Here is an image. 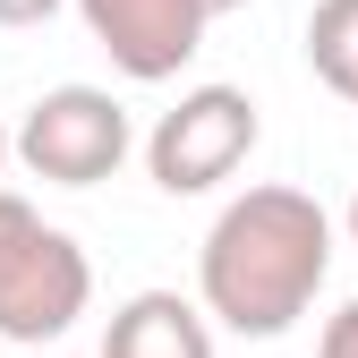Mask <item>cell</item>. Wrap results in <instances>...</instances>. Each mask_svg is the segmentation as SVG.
<instances>
[{"instance_id":"6da1fadb","label":"cell","mask_w":358,"mask_h":358,"mask_svg":"<svg viewBox=\"0 0 358 358\" xmlns=\"http://www.w3.org/2000/svg\"><path fill=\"white\" fill-rule=\"evenodd\" d=\"M333 273V222L307 188H248L213 213L196 248V307L239 341H273L316 307Z\"/></svg>"},{"instance_id":"7a4b0ae2","label":"cell","mask_w":358,"mask_h":358,"mask_svg":"<svg viewBox=\"0 0 358 358\" xmlns=\"http://www.w3.org/2000/svg\"><path fill=\"white\" fill-rule=\"evenodd\" d=\"M94 307V264L85 248L43 222L17 188H0V341L43 350Z\"/></svg>"},{"instance_id":"3957f363","label":"cell","mask_w":358,"mask_h":358,"mask_svg":"<svg viewBox=\"0 0 358 358\" xmlns=\"http://www.w3.org/2000/svg\"><path fill=\"white\" fill-rule=\"evenodd\" d=\"M256 137H264L256 94H239V85H188L145 128V171H154L162 196H213L222 179H239Z\"/></svg>"},{"instance_id":"277c9868","label":"cell","mask_w":358,"mask_h":358,"mask_svg":"<svg viewBox=\"0 0 358 358\" xmlns=\"http://www.w3.org/2000/svg\"><path fill=\"white\" fill-rule=\"evenodd\" d=\"M128 145H137V128H128L120 94H103V85H52L9 128V162H26L52 188H103L128 162Z\"/></svg>"},{"instance_id":"5b68a950","label":"cell","mask_w":358,"mask_h":358,"mask_svg":"<svg viewBox=\"0 0 358 358\" xmlns=\"http://www.w3.org/2000/svg\"><path fill=\"white\" fill-rule=\"evenodd\" d=\"M77 17L111 52V69L137 77V85L179 77V69L205 52V26H213L205 0H77Z\"/></svg>"},{"instance_id":"8992f818","label":"cell","mask_w":358,"mask_h":358,"mask_svg":"<svg viewBox=\"0 0 358 358\" xmlns=\"http://www.w3.org/2000/svg\"><path fill=\"white\" fill-rule=\"evenodd\" d=\"M103 358H213V324H205V307L179 299V290H137L111 316Z\"/></svg>"},{"instance_id":"52a82bcc","label":"cell","mask_w":358,"mask_h":358,"mask_svg":"<svg viewBox=\"0 0 358 358\" xmlns=\"http://www.w3.org/2000/svg\"><path fill=\"white\" fill-rule=\"evenodd\" d=\"M307 69L341 103H358V0H316L307 9Z\"/></svg>"},{"instance_id":"ba28073f","label":"cell","mask_w":358,"mask_h":358,"mask_svg":"<svg viewBox=\"0 0 358 358\" xmlns=\"http://www.w3.org/2000/svg\"><path fill=\"white\" fill-rule=\"evenodd\" d=\"M316 358H358V299L324 316V341H316Z\"/></svg>"},{"instance_id":"9c48e42d","label":"cell","mask_w":358,"mask_h":358,"mask_svg":"<svg viewBox=\"0 0 358 358\" xmlns=\"http://www.w3.org/2000/svg\"><path fill=\"white\" fill-rule=\"evenodd\" d=\"M60 0H0V26H43Z\"/></svg>"},{"instance_id":"30bf717a","label":"cell","mask_w":358,"mask_h":358,"mask_svg":"<svg viewBox=\"0 0 358 358\" xmlns=\"http://www.w3.org/2000/svg\"><path fill=\"white\" fill-rule=\"evenodd\" d=\"M0 171H9V120H0Z\"/></svg>"},{"instance_id":"8fae6325","label":"cell","mask_w":358,"mask_h":358,"mask_svg":"<svg viewBox=\"0 0 358 358\" xmlns=\"http://www.w3.org/2000/svg\"><path fill=\"white\" fill-rule=\"evenodd\" d=\"M205 9H213V17H222V9H248V0H205Z\"/></svg>"},{"instance_id":"7c38bea8","label":"cell","mask_w":358,"mask_h":358,"mask_svg":"<svg viewBox=\"0 0 358 358\" xmlns=\"http://www.w3.org/2000/svg\"><path fill=\"white\" fill-rule=\"evenodd\" d=\"M350 248H358V196H350Z\"/></svg>"}]
</instances>
